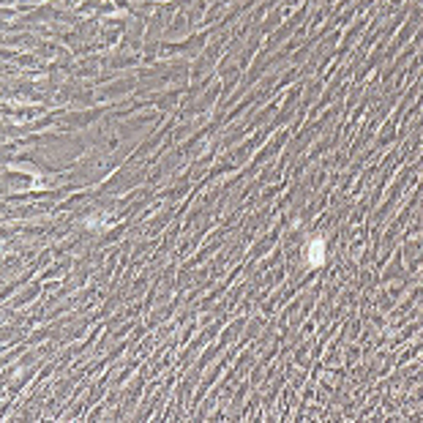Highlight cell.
Here are the masks:
<instances>
[{"label":"cell","instance_id":"1","mask_svg":"<svg viewBox=\"0 0 423 423\" xmlns=\"http://www.w3.org/2000/svg\"><path fill=\"white\" fill-rule=\"evenodd\" d=\"M309 262L311 265H322L325 262V240L322 238H314L311 246H309Z\"/></svg>","mask_w":423,"mask_h":423}]
</instances>
